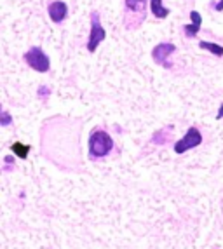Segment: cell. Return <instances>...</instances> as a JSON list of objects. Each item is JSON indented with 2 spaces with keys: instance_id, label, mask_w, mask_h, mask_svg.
<instances>
[{
  "instance_id": "4",
  "label": "cell",
  "mask_w": 223,
  "mask_h": 249,
  "mask_svg": "<svg viewBox=\"0 0 223 249\" xmlns=\"http://www.w3.org/2000/svg\"><path fill=\"white\" fill-rule=\"evenodd\" d=\"M201 143H203V134H201V131H199L197 127H190L180 142L174 143V154L182 155V154H185V152H188V150L199 146Z\"/></svg>"
},
{
  "instance_id": "16",
  "label": "cell",
  "mask_w": 223,
  "mask_h": 249,
  "mask_svg": "<svg viewBox=\"0 0 223 249\" xmlns=\"http://www.w3.org/2000/svg\"><path fill=\"white\" fill-rule=\"evenodd\" d=\"M4 160H5V162H13V157H11V155H7V157H5Z\"/></svg>"
},
{
  "instance_id": "6",
  "label": "cell",
  "mask_w": 223,
  "mask_h": 249,
  "mask_svg": "<svg viewBox=\"0 0 223 249\" xmlns=\"http://www.w3.org/2000/svg\"><path fill=\"white\" fill-rule=\"evenodd\" d=\"M47 13H49V18L53 23H63L68 18V5L65 2H61V0H54L47 7Z\"/></svg>"
},
{
  "instance_id": "2",
  "label": "cell",
  "mask_w": 223,
  "mask_h": 249,
  "mask_svg": "<svg viewBox=\"0 0 223 249\" xmlns=\"http://www.w3.org/2000/svg\"><path fill=\"white\" fill-rule=\"evenodd\" d=\"M25 61L28 63V67L32 70L38 71V73H47L51 68V59L40 47H32L25 53Z\"/></svg>"
},
{
  "instance_id": "1",
  "label": "cell",
  "mask_w": 223,
  "mask_h": 249,
  "mask_svg": "<svg viewBox=\"0 0 223 249\" xmlns=\"http://www.w3.org/2000/svg\"><path fill=\"white\" fill-rule=\"evenodd\" d=\"M87 146H89V155L93 159H103L113 150V140L107 131L98 129V131H93V134L89 136Z\"/></svg>"
},
{
  "instance_id": "9",
  "label": "cell",
  "mask_w": 223,
  "mask_h": 249,
  "mask_svg": "<svg viewBox=\"0 0 223 249\" xmlns=\"http://www.w3.org/2000/svg\"><path fill=\"white\" fill-rule=\"evenodd\" d=\"M30 145H25V143L21 142H14L13 145H11V152H13V155H16L18 159H21V160H25L26 157H28L30 154Z\"/></svg>"
},
{
  "instance_id": "5",
  "label": "cell",
  "mask_w": 223,
  "mask_h": 249,
  "mask_svg": "<svg viewBox=\"0 0 223 249\" xmlns=\"http://www.w3.org/2000/svg\"><path fill=\"white\" fill-rule=\"evenodd\" d=\"M174 51H176L174 44H171V42H162V44H157V46L152 49V58L157 65H161V67H164V68H169L171 63L167 61V58H169Z\"/></svg>"
},
{
  "instance_id": "3",
  "label": "cell",
  "mask_w": 223,
  "mask_h": 249,
  "mask_svg": "<svg viewBox=\"0 0 223 249\" xmlns=\"http://www.w3.org/2000/svg\"><path fill=\"white\" fill-rule=\"evenodd\" d=\"M107 38V32H105L101 21H99V14L93 13L91 14V34L87 38V51L89 53H94L98 49V46Z\"/></svg>"
},
{
  "instance_id": "12",
  "label": "cell",
  "mask_w": 223,
  "mask_h": 249,
  "mask_svg": "<svg viewBox=\"0 0 223 249\" xmlns=\"http://www.w3.org/2000/svg\"><path fill=\"white\" fill-rule=\"evenodd\" d=\"M11 122H13V117H11V113H9L7 110H2V113H0V124L5 127V125H9Z\"/></svg>"
},
{
  "instance_id": "8",
  "label": "cell",
  "mask_w": 223,
  "mask_h": 249,
  "mask_svg": "<svg viewBox=\"0 0 223 249\" xmlns=\"http://www.w3.org/2000/svg\"><path fill=\"white\" fill-rule=\"evenodd\" d=\"M150 11L157 19H164V18L169 16V9L164 7L162 0H150Z\"/></svg>"
},
{
  "instance_id": "11",
  "label": "cell",
  "mask_w": 223,
  "mask_h": 249,
  "mask_svg": "<svg viewBox=\"0 0 223 249\" xmlns=\"http://www.w3.org/2000/svg\"><path fill=\"white\" fill-rule=\"evenodd\" d=\"M145 2L147 0H126V7L129 11H132V13H138V11H143Z\"/></svg>"
},
{
  "instance_id": "10",
  "label": "cell",
  "mask_w": 223,
  "mask_h": 249,
  "mask_svg": "<svg viewBox=\"0 0 223 249\" xmlns=\"http://www.w3.org/2000/svg\"><path fill=\"white\" fill-rule=\"evenodd\" d=\"M199 47L204 51H209L211 54H215V56H218V58H222L223 56V47L220 46V44H215V42H206L203 40L201 44H199Z\"/></svg>"
},
{
  "instance_id": "13",
  "label": "cell",
  "mask_w": 223,
  "mask_h": 249,
  "mask_svg": "<svg viewBox=\"0 0 223 249\" xmlns=\"http://www.w3.org/2000/svg\"><path fill=\"white\" fill-rule=\"evenodd\" d=\"M215 11H218V13H222V11H223V0H220V2H216V4H215Z\"/></svg>"
},
{
  "instance_id": "14",
  "label": "cell",
  "mask_w": 223,
  "mask_h": 249,
  "mask_svg": "<svg viewBox=\"0 0 223 249\" xmlns=\"http://www.w3.org/2000/svg\"><path fill=\"white\" fill-rule=\"evenodd\" d=\"M47 92H49V89H47V88H40V89H38V96H40V98H42V96H47Z\"/></svg>"
},
{
  "instance_id": "7",
  "label": "cell",
  "mask_w": 223,
  "mask_h": 249,
  "mask_svg": "<svg viewBox=\"0 0 223 249\" xmlns=\"http://www.w3.org/2000/svg\"><path fill=\"white\" fill-rule=\"evenodd\" d=\"M190 19L192 23L190 25H185L183 30H185V35L188 38H194L195 35L201 32V25H203V16L197 13V11H190Z\"/></svg>"
},
{
  "instance_id": "15",
  "label": "cell",
  "mask_w": 223,
  "mask_h": 249,
  "mask_svg": "<svg viewBox=\"0 0 223 249\" xmlns=\"http://www.w3.org/2000/svg\"><path fill=\"white\" fill-rule=\"evenodd\" d=\"M216 119H218V121H220V119H223V103L220 105V108H218V113H216Z\"/></svg>"
}]
</instances>
